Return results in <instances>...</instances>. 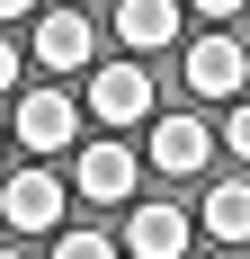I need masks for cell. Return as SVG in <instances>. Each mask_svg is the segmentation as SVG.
Returning <instances> with one entry per match:
<instances>
[{"label":"cell","instance_id":"obj_1","mask_svg":"<svg viewBox=\"0 0 250 259\" xmlns=\"http://www.w3.org/2000/svg\"><path fill=\"white\" fill-rule=\"evenodd\" d=\"M80 116H99V125H152V72L143 63H99Z\"/></svg>","mask_w":250,"mask_h":259},{"label":"cell","instance_id":"obj_2","mask_svg":"<svg viewBox=\"0 0 250 259\" xmlns=\"http://www.w3.org/2000/svg\"><path fill=\"white\" fill-rule=\"evenodd\" d=\"M18 143L27 152H72L80 143V107L63 99V90H27L18 99Z\"/></svg>","mask_w":250,"mask_h":259},{"label":"cell","instance_id":"obj_3","mask_svg":"<svg viewBox=\"0 0 250 259\" xmlns=\"http://www.w3.org/2000/svg\"><path fill=\"white\" fill-rule=\"evenodd\" d=\"M125 250H134V259H188V206L143 197V206L125 214Z\"/></svg>","mask_w":250,"mask_h":259},{"label":"cell","instance_id":"obj_4","mask_svg":"<svg viewBox=\"0 0 250 259\" xmlns=\"http://www.w3.org/2000/svg\"><path fill=\"white\" fill-rule=\"evenodd\" d=\"M188 90H197V99H241V90H250V54L232 45V36H197V54H188Z\"/></svg>","mask_w":250,"mask_h":259},{"label":"cell","instance_id":"obj_5","mask_svg":"<svg viewBox=\"0 0 250 259\" xmlns=\"http://www.w3.org/2000/svg\"><path fill=\"white\" fill-rule=\"evenodd\" d=\"M63 197H72V188L54 179V170H18V179L0 188V214H9L18 233H54V214H63Z\"/></svg>","mask_w":250,"mask_h":259},{"label":"cell","instance_id":"obj_6","mask_svg":"<svg viewBox=\"0 0 250 259\" xmlns=\"http://www.w3.org/2000/svg\"><path fill=\"white\" fill-rule=\"evenodd\" d=\"M72 197H90V206H125L134 197V152L125 143H90L72 170Z\"/></svg>","mask_w":250,"mask_h":259},{"label":"cell","instance_id":"obj_7","mask_svg":"<svg viewBox=\"0 0 250 259\" xmlns=\"http://www.w3.org/2000/svg\"><path fill=\"white\" fill-rule=\"evenodd\" d=\"M205 152H215V134L197 116H152V170L188 179V170H205Z\"/></svg>","mask_w":250,"mask_h":259},{"label":"cell","instance_id":"obj_8","mask_svg":"<svg viewBox=\"0 0 250 259\" xmlns=\"http://www.w3.org/2000/svg\"><path fill=\"white\" fill-rule=\"evenodd\" d=\"M36 63H45V72H80V63H90V18H80V9H45V18H36Z\"/></svg>","mask_w":250,"mask_h":259},{"label":"cell","instance_id":"obj_9","mask_svg":"<svg viewBox=\"0 0 250 259\" xmlns=\"http://www.w3.org/2000/svg\"><path fill=\"white\" fill-rule=\"evenodd\" d=\"M116 36H125L134 54H161V45L179 36V0H125V9H116Z\"/></svg>","mask_w":250,"mask_h":259},{"label":"cell","instance_id":"obj_10","mask_svg":"<svg viewBox=\"0 0 250 259\" xmlns=\"http://www.w3.org/2000/svg\"><path fill=\"white\" fill-rule=\"evenodd\" d=\"M197 224L215 241H250V188L241 179H224V188H205V206H197Z\"/></svg>","mask_w":250,"mask_h":259},{"label":"cell","instance_id":"obj_11","mask_svg":"<svg viewBox=\"0 0 250 259\" xmlns=\"http://www.w3.org/2000/svg\"><path fill=\"white\" fill-rule=\"evenodd\" d=\"M54 259H116V241H107V233H63Z\"/></svg>","mask_w":250,"mask_h":259},{"label":"cell","instance_id":"obj_12","mask_svg":"<svg viewBox=\"0 0 250 259\" xmlns=\"http://www.w3.org/2000/svg\"><path fill=\"white\" fill-rule=\"evenodd\" d=\"M224 143H232V152L250 161V107H232V125H224Z\"/></svg>","mask_w":250,"mask_h":259},{"label":"cell","instance_id":"obj_13","mask_svg":"<svg viewBox=\"0 0 250 259\" xmlns=\"http://www.w3.org/2000/svg\"><path fill=\"white\" fill-rule=\"evenodd\" d=\"M9 80H18V45L0 36V90H9Z\"/></svg>","mask_w":250,"mask_h":259},{"label":"cell","instance_id":"obj_14","mask_svg":"<svg viewBox=\"0 0 250 259\" xmlns=\"http://www.w3.org/2000/svg\"><path fill=\"white\" fill-rule=\"evenodd\" d=\"M197 9H205V18H232V9H241V0H197Z\"/></svg>","mask_w":250,"mask_h":259},{"label":"cell","instance_id":"obj_15","mask_svg":"<svg viewBox=\"0 0 250 259\" xmlns=\"http://www.w3.org/2000/svg\"><path fill=\"white\" fill-rule=\"evenodd\" d=\"M27 9H36V0H0V18H27Z\"/></svg>","mask_w":250,"mask_h":259},{"label":"cell","instance_id":"obj_16","mask_svg":"<svg viewBox=\"0 0 250 259\" xmlns=\"http://www.w3.org/2000/svg\"><path fill=\"white\" fill-rule=\"evenodd\" d=\"M0 259H27V250H0Z\"/></svg>","mask_w":250,"mask_h":259}]
</instances>
